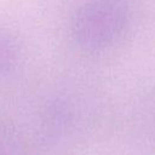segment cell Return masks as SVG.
<instances>
[{"mask_svg": "<svg viewBox=\"0 0 155 155\" xmlns=\"http://www.w3.org/2000/svg\"><path fill=\"white\" fill-rule=\"evenodd\" d=\"M125 5L121 0H98L80 13L76 23L79 40L98 45L115 35L125 21Z\"/></svg>", "mask_w": 155, "mask_h": 155, "instance_id": "6da1fadb", "label": "cell"}, {"mask_svg": "<svg viewBox=\"0 0 155 155\" xmlns=\"http://www.w3.org/2000/svg\"><path fill=\"white\" fill-rule=\"evenodd\" d=\"M19 59V46L10 30L0 28V76L8 75Z\"/></svg>", "mask_w": 155, "mask_h": 155, "instance_id": "7a4b0ae2", "label": "cell"}, {"mask_svg": "<svg viewBox=\"0 0 155 155\" xmlns=\"http://www.w3.org/2000/svg\"><path fill=\"white\" fill-rule=\"evenodd\" d=\"M0 155H5V153H4V149H2V147H1V144H0Z\"/></svg>", "mask_w": 155, "mask_h": 155, "instance_id": "3957f363", "label": "cell"}]
</instances>
